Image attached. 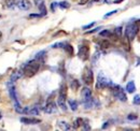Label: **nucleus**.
<instances>
[{
  "mask_svg": "<svg viewBox=\"0 0 140 131\" xmlns=\"http://www.w3.org/2000/svg\"><path fill=\"white\" fill-rule=\"evenodd\" d=\"M23 74H24V72H23V68L20 69V70H16L15 72L12 73V75H11V81L14 82V81H16V80H19Z\"/></svg>",
  "mask_w": 140,
  "mask_h": 131,
  "instance_id": "ddd939ff",
  "label": "nucleus"
},
{
  "mask_svg": "<svg viewBox=\"0 0 140 131\" xmlns=\"http://www.w3.org/2000/svg\"><path fill=\"white\" fill-rule=\"evenodd\" d=\"M114 33H115V35H118L119 38H121V35H122V27H118V28H115Z\"/></svg>",
  "mask_w": 140,
  "mask_h": 131,
  "instance_id": "bb28decb",
  "label": "nucleus"
},
{
  "mask_svg": "<svg viewBox=\"0 0 140 131\" xmlns=\"http://www.w3.org/2000/svg\"><path fill=\"white\" fill-rule=\"evenodd\" d=\"M100 46L102 47V49H108V47H110V42H109L108 40H102V41H100Z\"/></svg>",
  "mask_w": 140,
  "mask_h": 131,
  "instance_id": "412c9836",
  "label": "nucleus"
},
{
  "mask_svg": "<svg viewBox=\"0 0 140 131\" xmlns=\"http://www.w3.org/2000/svg\"><path fill=\"white\" fill-rule=\"evenodd\" d=\"M21 123L25 124V125H37L40 124L41 120L39 118H28V117H22L21 118Z\"/></svg>",
  "mask_w": 140,
  "mask_h": 131,
  "instance_id": "9b49d317",
  "label": "nucleus"
},
{
  "mask_svg": "<svg viewBox=\"0 0 140 131\" xmlns=\"http://www.w3.org/2000/svg\"><path fill=\"white\" fill-rule=\"evenodd\" d=\"M1 40H2V32L0 31V41H1Z\"/></svg>",
  "mask_w": 140,
  "mask_h": 131,
  "instance_id": "a19ab883",
  "label": "nucleus"
},
{
  "mask_svg": "<svg viewBox=\"0 0 140 131\" xmlns=\"http://www.w3.org/2000/svg\"><path fill=\"white\" fill-rule=\"evenodd\" d=\"M123 45H124L126 51H129L130 50V47H129V40L127 39V37H125L124 40H123Z\"/></svg>",
  "mask_w": 140,
  "mask_h": 131,
  "instance_id": "5701e85b",
  "label": "nucleus"
},
{
  "mask_svg": "<svg viewBox=\"0 0 140 131\" xmlns=\"http://www.w3.org/2000/svg\"><path fill=\"white\" fill-rule=\"evenodd\" d=\"M133 102L135 104H140V96H135V97H134Z\"/></svg>",
  "mask_w": 140,
  "mask_h": 131,
  "instance_id": "c85d7f7f",
  "label": "nucleus"
},
{
  "mask_svg": "<svg viewBox=\"0 0 140 131\" xmlns=\"http://www.w3.org/2000/svg\"><path fill=\"white\" fill-rule=\"evenodd\" d=\"M58 127L60 129H63V130H70L71 129V127L66 121H59L58 123Z\"/></svg>",
  "mask_w": 140,
  "mask_h": 131,
  "instance_id": "a211bd4d",
  "label": "nucleus"
},
{
  "mask_svg": "<svg viewBox=\"0 0 140 131\" xmlns=\"http://www.w3.org/2000/svg\"><path fill=\"white\" fill-rule=\"evenodd\" d=\"M64 43H56V44H54L52 47H53V49H56V47H64Z\"/></svg>",
  "mask_w": 140,
  "mask_h": 131,
  "instance_id": "473e14b6",
  "label": "nucleus"
},
{
  "mask_svg": "<svg viewBox=\"0 0 140 131\" xmlns=\"http://www.w3.org/2000/svg\"><path fill=\"white\" fill-rule=\"evenodd\" d=\"M83 124V119L82 118H77L76 121L73 123V129H78L79 127H81Z\"/></svg>",
  "mask_w": 140,
  "mask_h": 131,
  "instance_id": "aec40b11",
  "label": "nucleus"
},
{
  "mask_svg": "<svg viewBox=\"0 0 140 131\" xmlns=\"http://www.w3.org/2000/svg\"><path fill=\"white\" fill-rule=\"evenodd\" d=\"M121 1H123V0H117V1H114V3H119V2H121Z\"/></svg>",
  "mask_w": 140,
  "mask_h": 131,
  "instance_id": "79ce46f5",
  "label": "nucleus"
},
{
  "mask_svg": "<svg viewBox=\"0 0 140 131\" xmlns=\"http://www.w3.org/2000/svg\"><path fill=\"white\" fill-rule=\"evenodd\" d=\"M44 56H45V51H42V52H40V53L37 54V58L36 59H38L40 62H42L43 61V59H44Z\"/></svg>",
  "mask_w": 140,
  "mask_h": 131,
  "instance_id": "4be33fe9",
  "label": "nucleus"
},
{
  "mask_svg": "<svg viewBox=\"0 0 140 131\" xmlns=\"http://www.w3.org/2000/svg\"><path fill=\"white\" fill-rule=\"evenodd\" d=\"M138 31H139V27L136 25L135 23L129 24L126 28V37H127V39H128L129 41H133L137 35Z\"/></svg>",
  "mask_w": 140,
  "mask_h": 131,
  "instance_id": "20e7f679",
  "label": "nucleus"
},
{
  "mask_svg": "<svg viewBox=\"0 0 140 131\" xmlns=\"http://www.w3.org/2000/svg\"><path fill=\"white\" fill-rule=\"evenodd\" d=\"M5 5H7L8 8H14V0H8L7 2H5Z\"/></svg>",
  "mask_w": 140,
  "mask_h": 131,
  "instance_id": "cd10ccee",
  "label": "nucleus"
},
{
  "mask_svg": "<svg viewBox=\"0 0 140 131\" xmlns=\"http://www.w3.org/2000/svg\"><path fill=\"white\" fill-rule=\"evenodd\" d=\"M59 98H63V99H67V86L66 84H63L60 86V89H59Z\"/></svg>",
  "mask_w": 140,
  "mask_h": 131,
  "instance_id": "4468645a",
  "label": "nucleus"
},
{
  "mask_svg": "<svg viewBox=\"0 0 140 131\" xmlns=\"http://www.w3.org/2000/svg\"><path fill=\"white\" fill-rule=\"evenodd\" d=\"M0 119H1V115H0Z\"/></svg>",
  "mask_w": 140,
  "mask_h": 131,
  "instance_id": "37998d69",
  "label": "nucleus"
},
{
  "mask_svg": "<svg viewBox=\"0 0 140 131\" xmlns=\"http://www.w3.org/2000/svg\"><path fill=\"white\" fill-rule=\"evenodd\" d=\"M94 25H95V23H90V24H88V25L84 26V27H83V29H88V28H92Z\"/></svg>",
  "mask_w": 140,
  "mask_h": 131,
  "instance_id": "f704fd0d",
  "label": "nucleus"
},
{
  "mask_svg": "<svg viewBox=\"0 0 140 131\" xmlns=\"http://www.w3.org/2000/svg\"><path fill=\"white\" fill-rule=\"evenodd\" d=\"M23 113L24 114H27V115H39L40 110L37 108V106H27V108L23 109Z\"/></svg>",
  "mask_w": 140,
  "mask_h": 131,
  "instance_id": "1a4fd4ad",
  "label": "nucleus"
},
{
  "mask_svg": "<svg viewBox=\"0 0 140 131\" xmlns=\"http://www.w3.org/2000/svg\"><path fill=\"white\" fill-rule=\"evenodd\" d=\"M78 55L82 60H87L89 57V47L87 45H81L80 49H79Z\"/></svg>",
  "mask_w": 140,
  "mask_h": 131,
  "instance_id": "0eeeda50",
  "label": "nucleus"
},
{
  "mask_svg": "<svg viewBox=\"0 0 140 131\" xmlns=\"http://www.w3.org/2000/svg\"><path fill=\"white\" fill-rule=\"evenodd\" d=\"M42 15L39 13V14H30L29 15V18H37V17H41Z\"/></svg>",
  "mask_w": 140,
  "mask_h": 131,
  "instance_id": "2f4dec72",
  "label": "nucleus"
},
{
  "mask_svg": "<svg viewBox=\"0 0 140 131\" xmlns=\"http://www.w3.org/2000/svg\"><path fill=\"white\" fill-rule=\"evenodd\" d=\"M135 24H136V25H137V26H138V27L140 28V20H139V21H137V22H136Z\"/></svg>",
  "mask_w": 140,
  "mask_h": 131,
  "instance_id": "ea45409f",
  "label": "nucleus"
},
{
  "mask_svg": "<svg viewBox=\"0 0 140 131\" xmlns=\"http://www.w3.org/2000/svg\"><path fill=\"white\" fill-rule=\"evenodd\" d=\"M98 29H100V28H95V29H93V30H90V31H87V33H93V32H95V31H97Z\"/></svg>",
  "mask_w": 140,
  "mask_h": 131,
  "instance_id": "58836bf2",
  "label": "nucleus"
},
{
  "mask_svg": "<svg viewBox=\"0 0 140 131\" xmlns=\"http://www.w3.org/2000/svg\"><path fill=\"white\" fill-rule=\"evenodd\" d=\"M81 97H82V103L85 105L86 109L92 108L94 104V100L92 98V91L87 87H84L81 91Z\"/></svg>",
  "mask_w": 140,
  "mask_h": 131,
  "instance_id": "f03ea898",
  "label": "nucleus"
},
{
  "mask_svg": "<svg viewBox=\"0 0 140 131\" xmlns=\"http://www.w3.org/2000/svg\"><path fill=\"white\" fill-rule=\"evenodd\" d=\"M127 118L130 119V120H135V119H137V118H138V116L135 115V114H129L128 116H127Z\"/></svg>",
  "mask_w": 140,
  "mask_h": 131,
  "instance_id": "7c9ffc66",
  "label": "nucleus"
},
{
  "mask_svg": "<svg viewBox=\"0 0 140 131\" xmlns=\"http://www.w3.org/2000/svg\"><path fill=\"white\" fill-rule=\"evenodd\" d=\"M82 80L84 81V83L86 85H92L94 82V76H93V72L89 68H85L82 74Z\"/></svg>",
  "mask_w": 140,
  "mask_h": 131,
  "instance_id": "423d86ee",
  "label": "nucleus"
},
{
  "mask_svg": "<svg viewBox=\"0 0 140 131\" xmlns=\"http://www.w3.org/2000/svg\"><path fill=\"white\" fill-rule=\"evenodd\" d=\"M58 5H59L60 8H63V9H68V8L70 7V4L67 2V1H62V2H59Z\"/></svg>",
  "mask_w": 140,
  "mask_h": 131,
  "instance_id": "393cba45",
  "label": "nucleus"
},
{
  "mask_svg": "<svg viewBox=\"0 0 140 131\" xmlns=\"http://www.w3.org/2000/svg\"><path fill=\"white\" fill-rule=\"evenodd\" d=\"M113 85V83L107 79L103 73H99L98 75V79H97V84H96V88L97 89H103V88H107V87H111Z\"/></svg>",
  "mask_w": 140,
  "mask_h": 131,
  "instance_id": "7ed1b4c3",
  "label": "nucleus"
},
{
  "mask_svg": "<svg viewBox=\"0 0 140 131\" xmlns=\"http://www.w3.org/2000/svg\"><path fill=\"white\" fill-rule=\"evenodd\" d=\"M57 7V2H53L52 3V11H55V8Z\"/></svg>",
  "mask_w": 140,
  "mask_h": 131,
  "instance_id": "e433bc0d",
  "label": "nucleus"
},
{
  "mask_svg": "<svg viewBox=\"0 0 140 131\" xmlns=\"http://www.w3.org/2000/svg\"><path fill=\"white\" fill-rule=\"evenodd\" d=\"M14 4L20 10H24V11L29 10L31 8V3L28 0H14Z\"/></svg>",
  "mask_w": 140,
  "mask_h": 131,
  "instance_id": "6e6552de",
  "label": "nucleus"
},
{
  "mask_svg": "<svg viewBox=\"0 0 140 131\" xmlns=\"http://www.w3.org/2000/svg\"><path fill=\"white\" fill-rule=\"evenodd\" d=\"M13 104H14V109L17 113H20V114H22L23 113V109H22V106L19 102V100H13Z\"/></svg>",
  "mask_w": 140,
  "mask_h": 131,
  "instance_id": "dca6fc26",
  "label": "nucleus"
},
{
  "mask_svg": "<svg viewBox=\"0 0 140 131\" xmlns=\"http://www.w3.org/2000/svg\"><path fill=\"white\" fill-rule=\"evenodd\" d=\"M110 88H112V92H113L114 97L117 98V99H119V100H121V101H126V100H127L126 95H125L123 88H122L121 86H118V85H114V84H113Z\"/></svg>",
  "mask_w": 140,
  "mask_h": 131,
  "instance_id": "39448f33",
  "label": "nucleus"
},
{
  "mask_svg": "<svg viewBox=\"0 0 140 131\" xmlns=\"http://www.w3.org/2000/svg\"><path fill=\"white\" fill-rule=\"evenodd\" d=\"M135 89H136V86H135V83H134L133 81H131V82H129L128 84L126 85V90L128 91L129 93H131V92L135 91Z\"/></svg>",
  "mask_w": 140,
  "mask_h": 131,
  "instance_id": "2eb2a0df",
  "label": "nucleus"
},
{
  "mask_svg": "<svg viewBox=\"0 0 140 131\" xmlns=\"http://www.w3.org/2000/svg\"><path fill=\"white\" fill-rule=\"evenodd\" d=\"M109 125H110V121H107V123H105V125H103V126H102V129H106V128L109 126Z\"/></svg>",
  "mask_w": 140,
  "mask_h": 131,
  "instance_id": "4c0bfd02",
  "label": "nucleus"
},
{
  "mask_svg": "<svg viewBox=\"0 0 140 131\" xmlns=\"http://www.w3.org/2000/svg\"><path fill=\"white\" fill-rule=\"evenodd\" d=\"M99 34L101 35V37H110L111 35V31H109V30H102L99 32Z\"/></svg>",
  "mask_w": 140,
  "mask_h": 131,
  "instance_id": "a878e982",
  "label": "nucleus"
},
{
  "mask_svg": "<svg viewBox=\"0 0 140 131\" xmlns=\"http://www.w3.org/2000/svg\"><path fill=\"white\" fill-rule=\"evenodd\" d=\"M88 1H89V0H80V4H81V5H84V4H86Z\"/></svg>",
  "mask_w": 140,
  "mask_h": 131,
  "instance_id": "c9c22d12",
  "label": "nucleus"
},
{
  "mask_svg": "<svg viewBox=\"0 0 140 131\" xmlns=\"http://www.w3.org/2000/svg\"><path fill=\"white\" fill-rule=\"evenodd\" d=\"M82 126H83V128H84L85 130H89V129H90V127H89V125H88V123H87V121H84V120H83Z\"/></svg>",
  "mask_w": 140,
  "mask_h": 131,
  "instance_id": "c756f323",
  "label": "nucleus"
},
{
  "mask_svg": "<svg viewBox=\"0 0 140 131\" xmlns=\"http://www.w3.org/2000/svg\"><path fill=\"white\" fill-rule=\"evenodd\" d=\"M64 49H65V51L67 53H68L69 56H73V47H72L70 44H65L64 45Z\"/></svg>",
  "mask_w": 140,
  "mask_h": 131,
  "instance_id": "f3484780",
  "label": "nucleus"
},
{
  "mask_svg": "<svg viewBox=\"0 0 140 131\" xmlns=\"http://www.w3.org/2000/svg\"><path fill=\"white\" fill-rule=\"evenodd\" d=\"M79 86H80V84H79V82L77 80H73L71 82V88L72 89H75V90H76V89L79 88Z\"/></svg>",
  "mask_w": 140,
  "mask_h": 131,
  "instance_id": "b1692460",
  "label": "nucleus"
},
{
  "mask_svg": "<svg viewBox=\"0 0 140 131\" xmlns=\"http://www.w3.org/2000/svg\"><path fill=\"white\" fill-rule=\"evenodd\" d=\"M40 61L38 59H34V60L27 62L25 66L23 67V72L24 75L27 76V77H31L34 76L36 73L38 72V70L40 68Z\"/></svg>",
  "mask_w": 140,
  "mask_h": 131,
  "instance_id": "f257e3e1",
  "label": "nucleus"
},
{
  "mask_svg": "<svg viewBox=\"0 0 140 131\" xmlns=\"http://www.w3.org/2000/svg\"><path fill=\"white\" fill-rule=\"evenodd\" d=\"M36 2V5L39 8V11H40V14L42 16L46 15V8H45V4H44V1L43 0H35Z\"/></svg>",
  "mask_w": 140,
  "mask_h": 131,
  "instance_id": "f8f14e48",
  "label": "nucleus"
},
{
  "mask_svg": "<svg viewBox=\"0 0 140 131\" xmlns=\"http://www.w3.org/2000/svg\"><path fill=\"white\" fill-rule=\"evenodd\" d=\"M68 103H69V105H70V108H71L72 111H77V109H78V102H77L76 100H69Z\"/></svg>",
  "mask_w": 140,
  "mask_h": 131,
  "instance_id": "6ab92c4d",
  "label": "nucleus"
},
{
  "mask_svg": "<svg viewBox=\"0 0 140 131\" xmlns=\"http://www.w3.org/2000/svg\"><path fill=\"white\" fill-rule=\"evenodd\" d=\"M56 110H57V106H56V104L54 103L53 101H47V103H46L45 108H44L45 113H47V114H52V113L56 112Z\"/></svg>",
  "mask_w": 140,
  "mask_h": 131,
  "instance_id": "9d476101",
  "label": "nucleus"
},
{
  "mask_svg": "<svg viewBox=\"0 0 140 131\" xmlns=\"http://www.w3.org/2000/svg\"><path fill=\"white\" fill-rule=\"evenodd\" d=\"M118 12V10H114V11H111L110 13H108V14H106L105 15V17H109V16H111V15H113V14H115Z\"/></svg>",
  "mask_w": 140,
  "mask_h": 131,
  "instance_id": "72a5a7b5",
  "label": "nucleus"
}]
</instances>
